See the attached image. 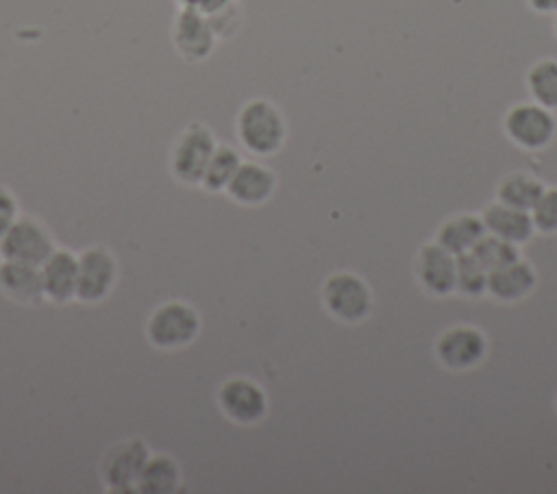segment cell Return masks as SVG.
<instances>
[{"instance_id": "cell-1", "label": "cell", "mask_w": 557, "mask_h": 494, "mask_svg": "<svg viewBox=\"0 0 557 494\" xmlns=\"http://www.w3.org/2000/svg\"><path fill=\"white\" fill-rule=\"evenodd\" d=\"M237 135L250 152L272 155L283 146L285 120L270 100L257 98L242 107L237 115Z\"/></svg>"}, {"instance_id": "cell-2", "label": "cell", "mask_w": 557, "mask_h": 494, "mask_svg": "<svg viewBox=\"0 0 557 494\" xmlns=\"http://www.w3.org/2000/svg\"><path fill=\"white\" fill-rule=\"evenodd\" d=\"M200 331V318L194 307L172 300L152 311L146 324V335L152 346L174 350L191 344Z\"/></svg>"}, {"instance_id": "cell-3", "label": "cell", "mask_w": 557, "mask_h": 494, "mask_svg": "<svg viewBox=\"0 0 557 494\" xmlns=\"http://www.w3.org/2000/svg\"><path fill=\"white\" fill-rule=\"evenodd\" d=\"M215 150V139L202 124L187 126L172 148V174L187 185L200 183L205 168Z\"/></svg>"}, {"instance_id": "cell-4", "label": "cell", "mask_w": 557, "mask_h": 494, "mask_svg": "<svg viewBox=\"0 0 557 494\" xmlns=\"http://www.w3.org/2000/svg\"><path fill=\"white\" fill-rule=\"evenodd\" d=\"M54 250L48 229L33 218H17L0 237L2 259L41 265Z\"/></svg>"}, {"instance_id": "cell-5", "label": "cell", "mask_w": 557, "mask_h": 494, "mask_svg": "<svg viewBox=\"0 0 557 494\" xmlns=\"http://www.w3.org/2000/svg\"><path fill=\"white\" fill-rule=\"evenodd\" d=\"M557 122L550 109L537 102H520L505 115V133L511 141L527 150H540L555 137Z\"/></svg>"}, {"instance_id": "cell-6", "label": "cell", "mask_w": 557, "mask_h": 494, "mask_svg": "<svg viewBox=\"0 0 557 494\" xmlns=\"http://www.w3.org/2000/svg\"><path fill=\"white\" fill-rule=\"evenodd\" d=\"M117 281V261L115 257L102 248L94 246L81 252L78 257V281H76V298L87 305H96L104 300Z\"/></svg>"}, {"instance_id": "cell-7", "label": "cell", "mask_w": 557, "mask_h": 494, "mask_svg": "<svg viewBox=\"0 0 557 494\" xmlns=\"http://www.w3.org/2000/svg\"><path fill=\"white\" fill-rule=\"evenodd\" d=\"M329 313L344 322H359L368 316L372 298L368 285L352 272H339L326 279L322 289Z\"/></svg>"}, {"instance_id": "cell-8", "label": "cell", "mask_w": 557, "mask_h": 494, "mask_svg": "<svg viewBox=\"0 0 557 494\" xmlns=\"http://www.w3.org/2000/svg\"><path fill=\"white\" fill-rule=\"evenodd\" d=\"M148 457H150L148 446L139 437H131L115 444L104 455V461H102V479L107 487L115 492L137 490V479Z\"/></svg>"}, {"instance_id": "cell-9", "label": "cell", "mask_w": 557, "mask_h": 494, "mask_svg": "<svg viewBox=\"0 0 557 494\" xmlns=\"http://www.w3.org/2000/svg\"><path fill=\"white\" fill-rule=\"evenodd\" d=\"M218 403L224 416L239 424L259 422L268 409L265 392L255 381L244 376L228 379L226 383H222L218 392Z\"/></svg>"}, {"instance_id": "cell-10", "label": "cell", "mask_w": 557, "mask_h": 494, "mask_svg": "<svg viewBox=\"0 0 557 494\" xmlns=\"http://www.w3.org/2000/svg\"><path fill=\"white\" fill-rule=\"evenodd\" d=\"M435 353L446 368L466 370L483 359L485 337L472 326H453L437 339Z\"/></svg>"}, {"instance_id": "cell-11", "label": "cell", "mask_w": 557, "mask_h": 494, "mask_svg": "<svg viewBox=\"0 0 557 494\" xmlns=\"http://www.w3.org/2000/svg\"><path fill=\"white\" fill-rule=\"evenodd\" d=\"M44 298L63 305L76 298V281H78V257L70 250L54 248L52 255L39 265Z\"/></svg>"}, {"instance_id": "cell-12", "label": "cell", "mask_w": 557, "mask_h": 494, "mask_svg": "<svg viewBox=\"0 0 557 494\" xmlns=\"http://www.w3.org/2000/svg\"><path fill=\"white\" fill-rule=\"evenodd\" d=\"M0 292L13 302L37 305L44 300L39 265L2 259L0 263Z\"/></svg>"}, {"instance_id": "cell-13", "label": "cell", "mask_w": 557, "mask_h": 494, "mask_svg": "<svg viewBox=\"0 0 557 494\" xmlns=\"http://www.w3.org/2000/svg\"><path fill=\"white\" fill-rule=\"evenodd\" d=\"M174 41L185 59H205L213 46V28L198 9L187 7L176 17Z\"/></svg>"}, {"instance_id": "cell-14", "label": "cell", "mask_w": 557, "mask_h": 494, "mask_svg": "<svg viewBox=\"0 0 557 494\" xmlns=\"http://www.w3.org/2000/svg\"><path fill=\"white\" fill-rule=\"evenodd\" d=\"M416 274L431 294H448L455 289V257L440 244L422 246Z\"/></svg>"}, {"instance_id": "cell-15", "label": "cell", "mask_w": 557, "mask_h": 494, "mask_svg": "<svg viewBox=\"0 0 557 494\" xmlns=\"http://www.w3.org/2000/svg\"><path fill=\"white\" fill-rule=\"evenodd\" d=\"M274 189V174L259 163H239L226 192L239 205H261Z\"/></svg>"}, {"instance_id": "cell-16", "label": "cell", "mask_w": 557, "mask_h": 494, "mask_svg": "<svg viewBox=\"0 0 557 494\" xmlns=\"http://www.w3.org/2000/svg\"><path fill=\"white\" fill-rule=\"evenodd\" d=\"M481 220L492 235L503 237L511 244L527 242L535 229L531 215L524 209H516V207H509L503 202L490 205Z\"/></svg>"}, {"instance_id": "cell-17", "label": "cell", "mask_w": 557, "mask_h": 494, "mask_svg": "<svg viewBox=\"0 0 557 494\" xmlns=\"http://www.w3.org/2000/svg\"><path fill=\"white\" fill-rule=\"evenodd\" d=\"M535 285V272L529 263L516 259L487 274V289L498 300H518Z\"/></svg>"}, {"instance_id": "cell-18", "label": "cell", "mask_w": 557, "mask_h": 494, "mask_svg": "<svg viewBox=\"0 0 557 494\" xmlns=\"http://www.w3.org/2000/svg\"><path fill=\"white\" fill-rule=\"evenodd\" d=\"M485 224L476 215H457L442 224L437 231V244L444 246L453 255H461L474 248V244L483 237Z\"/></svg>"}, {"instance_id": "cell-19", "label": "cell", "mask_w": 557, "mask_h": 494, "mask_svg": "<svg viewBox=\"0 0 557 494\" xmlns=\"http://www.w3.org/2000/svg\"><path fill=\"white\" fill-rule=\"evenodd\" d=\"M181 483V470L178 464L170 455H152L146 459L139 479L137 490L144 494H170Z\"/></svg>"}, {"instance_id": "cell-20", "label": "cell", "mask_w": 557, "mask_h": 494, "mask_svg": "<svg viewBox=\"0 0 557 494\" xmlns=\"http://www.w3.org/2000/svg\"><path fill=\"white\" fill-rule=\"evenodd\" d=\"M542 192H544V187L535 176L516 172V174L505 176L498 183V202L527 211V209H533V205L537 202Z\"/></svg>"}, {"instance_id": "cell-21", "label": "cell", "mask_w": 557, "mask_h": 494, "mask_svg": "<svg viewBox=\"0 0 557 494\" xmlns=\"http://www.w3.org/2000/svg\"><path fill=\"white\" fill-rule=\"evenodd\" d=\"M527 85L537 104L550 111L557 109V61L555 59L537 61L527 74Z\"/></svg>"}, {"instance_id": "cell-22", "label": "cell", "mask_w": 557, "mask_h": 494, "mask_svg": "<svg viewBox=\"0 0 557 494\" xmlns=\"http://www.w3.org/2000/svg\"><path fill=\"white\" fill-rule=\"evenodd\" d=\"M239 163H242L239 155L231 146H215V150L205 168V174L200 178V185L209 192L226 189V185L233 178Z\"/></svg>"}, {"instance_id": "cell-23", "label": "cell", "mask_w": 557, "mask_h": 494, "mask_svg": "<svg viewBox=\"0 0 557 494\" xmlns=\"http://www.w3.org/2000/svg\"><path fill=\"white\" fill-rule=\"evenodd\" d=\"M487 270L468 250L455 259V287L466 296H481L487 289Z\"/></svg>"}, {"instance_id": "cell-24", "label": "cell", "mask_w": 557, "mask_h": 494, "mask_svg": "<svg viewBox=\"0 0 557 494\" xmlns=\"http://www.w3.org/2000/svg\"><path fill=\"white\" fill-rule=\"evenodd\" d=\"M470 252L476 257V261H479L487 272H492V270H496V268H500V265H505V263L518 259V248H516V244H511V242H507V239H503V237H496V235H483V237L474 244V248H472Z\"/></svg>"}, {"instance_id": "cell-25", "label": "cell", "mask_w": 557, "mask_h": 494, "mask_svg": "<svg viewBox=\"0 0 557 494\" xmlns=\"http://www.w3.org/2000/svg\"><path fill=\"white\" fill-rule=\"evenodd\" d=\"M533 226L542 233H557V187L542 192L533 205Z\"/></svg>"}, {"instance_id": "cell-26", "label": "cell", "mask_w": 557, "mask_h": 494, "mask_svg": "<svg viewBox=\"0 0 557 494\" xmlns=\"http://www.w3.org/2000/svg\"><path fill=\"white\" fill-rule=\"evenodd\" d=\"M20 215H17V200H15V196L9 189L0 187V237L9 231V226Z\"/></svg>"}, {"instance_id": "cell-27", "label": "cell", "mask_w": 557, "mask_h": 494, "mask_svg": "<svg viewBox=\"0 0 557 494\" xmlns=\"http://www.w3.org/2000/svg\"><path fill=\"white\" fill-rule=\"evenodd\" d=\"M187 4L189 7H194V9H202V11H218V9H222L224 4H228V0H187Z\"/></svg>"}, {"instance_id": "cell-28", "label": "cell", "mask_w": 557, "mask_h": 494, "mask_svg": "<svg viewBox=\"0 0 557 494\" xmlns=\"http://www.w3.org/2000/svg\"><path fill=\"white\" fill-rule=\"evenodd\" d=\"M529 4L537 13H557V0H529Z\"/></svg>"}, {"instance_id": "cell-29", "label": "cell", "mask_w": 557, "mask_h": 494, "mask_svg": "<svg viewBox=\"0 0 557 494\" xmlns=\"http://www.w3.org/2000/svg\"><path fill=\"white\" fill-rule=\"evenodd\" d=\"M555 33H557V20H555Z\"/></svg>"}]
</instances>
